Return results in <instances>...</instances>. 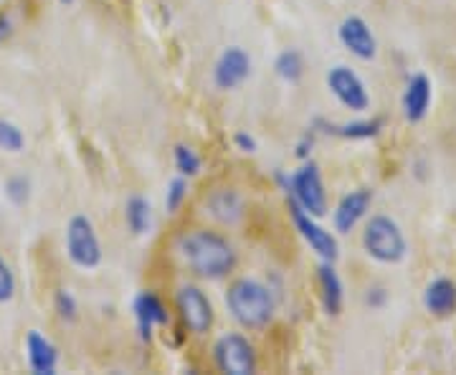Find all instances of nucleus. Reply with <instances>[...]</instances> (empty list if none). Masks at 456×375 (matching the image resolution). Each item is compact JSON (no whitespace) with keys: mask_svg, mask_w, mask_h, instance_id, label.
I'll use <instances>...</instances> for the list:
<instances>
[{"mask_svg":"<svg viewBox=\"0 0 456 375\" xmlns=\"http://www.w3.org/2000/svg\"><path fill=\"white\" fill-rule=\"evenodd\" d=\"M180 257L203 279H224L236 266V251L216 231L198 229L183 233L178 241Z\"/></svg>","mask_w":456,"mask_h":375,"instance_id":"obj_1","label":"nucleus"},{"mask_svg":"<svg viewBox=\"0 0 456 375\" xmlns=\"http://www.w3.org/2000/svg\"><path fill=\"white\" fill-rule=\"evenodd\" d=\"M226 307L231 317L246 330H261L274 317L272 292L256 279H236L228 287Z\"/></svg>","mask_w":456,"mask_h":375,"instance_id":"obj_2","label":"nucleus"},{"mask_svg":"<svg viewBox=\"0 0 456 375\" xmlns=\"http://www.w3.org/2000/svg\"><path fill=\"white\" fill-rule=\"evenodd\" d=\"M362 246L368 257H373L380 264H398L408 254L406 236L391 216H373L368 221L362 231Z\"/></svg>","mask_w":456,"mask_h":375,"instance_id":"obj_3","label":"nucleus"},{"mask_svg":"<svg viewBox=\"0 0 456 375\" xmlns=\"http://www.w3.org/2000/svg\"><path fill=\"white\" fill-rule=\"evenodd\" d=\"M66 254L82 269H97L102 261V244H99L94 224L86 216H74L66 226Z\"/></svg>","mask_w":456,"mask_h":375,"instance_id":"obj_4","label":"nucleus"},{"mask_svg":"<svg viewBox=\"0 0 456 375\" xmlns=\"http://www.w3.org/2000/svg\"><path fill=\"white\" fill-rule=\"evenodd\" d=\"M213 358H216V365L221 373L251 375L256 371L254 345L248 343L244 335H236V332L218 338V343L213 345Z\"/></svg>","mask_w":456,"mask_h":375,"instance_id":"obj_5","label":"nucleus"},{"mask_svg":"<svg viewBox=\"0 0 456 375\" xmlns=\"http://www.w3.org/2000/svg\"><path fill=\"white\" fill-rule=\"evenodd\" d=\"M289 191L292 198L305 208V211L320 218L327 213V193L325 185H322V175H320V167L314 163L302 165L297 173L292 175L289 183Z\"/></svg>","mask_w":456,"mask_h":375,"instance_id":"obj_6","label":"nucleus"},{"mask_svg":"<svg viewBox=\"0 0 456 375\" xmlns=\"http://www.w3.org/2000/svg\"><path fill=\"white\" fill-rule=\"evenodd\" d=\"M327 86L342 107H347L350 112H365L370 107V94L350 66H332L327 74Z\"/></svg>","mask_w":456,"mask_h":375,"instance_id":"obj_7","label":"nucleus"},{"mask_svg":"<svg viewBox=\"0 0 456 375\" xmlns=\"http://www.w3.org/2000/svg\"><path fill=\"white\" fill-rule=\"evenodd\" d=\"M175 305H178L183 325L188 327L193 335H206L213 327L211 302H208V297L200 292L198 287H193V284L180 287L178 297H175Z\"/></svg>","mask_w":456,"mask_h":375,"instance_id":"obj_8","label":"nucleus"},{"mask_svg":"<svg viewBox=\"0 0 456 375\" xmlns=\"http://www.w3.org/2000/svg\"><path fill=\"white\" fill-rule=\"evenodd\" d=\"M289 211H292V221L297 231L302 233V239L307 241V244L322 257L325 261H335L338 259V239L325 231L317 221H314V216L305 211L294 198H289Z\"/></svg>","mask_w":456,"mask_h":375,"instance_id":"obj_9","label":"nucleus"},{"mask_svg":"<svg viewBox=\"0 0 456 375\" xmlns=\"http://www.w3.org/2000/svg\"><path fill=\"white\" fill-rule=\"evenodd\" d=\"M251 74V59L244 49L231 46L221 53V59L216 61L213 69V82L218 89H236L248 79Z\"/></svg>","mask_w":456,"mask_h":375,"instance_id":"obj_10","label":"nucleus"},{"mask_svg":"<svg viewBox=\"0 0 456 375\" xmlns=\"http://www.w3.org/2000/svg\"><path fill=\"white\" fill-rule=\"evenodd\" d=\"M340 36L342 46L350 51L353 56H358L362 61H370L378 53V41H375V33L370 31V26L362 20L360 16H347L340 23Z\"/></svg>","mask_w":456,"mask_h":375,"instance_id":"obj_11","label":"nucleus"},{"mask_svg":"<svg viewBox=\"0 0 456 375\" xmlns=\"http://www.w3.org/2000/svg\"><path fill=\"white\" fill-rule=\"evenodd\" d=\"M370 203H373V191L370 188H358V191L347 193L335 208V231L350 233L365 218Z\"/></svg>","mask_w":456,"mask_h":375,"instance_id":"obj_12","label":"nucleus"},{"mask_svg":"<svg viewBox=\"0 0 456 375\" xmlns=\"http://www.w3.org/2000/svg\"><path fill=\"white\" fill-rule=\"evenodd\" d=\"M134 317H137V330H140V338L150 343L152 338V330L158 325H167V310L160 302V297L152 292H140L134 299Z\"/></svg>","mask_w":456,"mask_h":375,"instance_id":"obj_13","label":"nucleus"},{"mask_svg":"<svg viewBox=\"0 0 456 375\" xmlns=\"http://www.w3.org/2000/svg\"><path fill=\"white\" fill-rule=\"evenodd\" d=\"M431 107V82L426 74H413L403 92V115L408 122H421Z\"/></svg>","mask_w":456,"mask_h":375,"instance_id":"obj_14","label":"nucleus"},{"mask_svg":"<svg viewBox=\"0 0 456 375\" xmlns=\"http://www.w3.org/2000/svg\"><path fill=\"white\" fill-rule=\"evenodd\" d=\"M26 353H28V365L36 375H53L56 373V363L59 353L51 340H46L38 330H31L26 335Z\"/></svg>","mask_w":456,"mask_h":375,"instance_id":"obj_15","label":"nucleus"},{"mask_svg":"<svg viewBox=\"0 0 456 375\" xmlns=\"http://www.w3.org/2000/svg\"><path fill=\"white\" fill-rule=\"evenodd\" d=\"M424 307L434 317H452L456 312V284L452 279H434L424 292Z\"/></svg>","mask_w":456,"mask_h":375,"instance_id":"obj_16","label":"nucleus"},{"mask_svg":"<svg viewBox=\"0 0 456 375\" xmlns=\"http://www.w3.org/2000/svg\"><path fill=\"white\" fill-rule=\"evenodd\" d=\"M206 206H208L213 218L221 221V224H236L244 216V200L231 188H221V191L211 193V198L206 200Z\"/></svg>","mask_w":456,"mask_h":375,"instance_id":"obj_17","label":"nucleus"},{"mask_svg":"<svg viewBox=\"0 0 456 375\" xmlns=\"http://www.w3.org/2000/svg\"><path fill=\"white\" fill-rule=\"evenodd\" d=\"M317 279H320V289H322V305H325L327 314H340L342 310V281L332 266V261H322L317 269Z\"/></svg>","mask_w":456,"mask_h":375,"instance_id":"obj_18","label":"nucleus"},{"mask_svg":"<svg viewBox=\"0 0 456 375\" xmlns=\"http://www.w3.org/2000/svg\"><path fill=\"white\" fill-rule=\"evenodd\" d=\"M125 218H127V226L134 236H142L150 231L152 224V211H150V203L142 196H132L125 206Z\"/></svg>","mask_w":456,"mask_h":375,"instance_id":"obj_19","label":"nucleus"},{"mask_svg":"<svg viewBox=\"0 0 456 375\" xmlns=\"http://www.w3.org/2000/svg\"><path fill=\"white\" fill-rule=\"evenodd\" d=\"M274 69H277V74L284 79V82H299L302 79V74H305V61H302V53L294 49L281 51L277 56V61H274Z\"/></svg>","mask_w":456,"mask_h":375,"instance_id":"obj_20","label":"nucleus"},{"mask_svg":"<svg viewBox=\"0 0 456 375\" xmlns=\"http://www.w3.org/2000/svg\"><path fill=\"white\" fill-rule=\"evenodd\" d=\"M383 127L380 119H373V122H350V125H340V127H330L332 135H340V137H350V140H368V137H375Z\"/></svg>","mask_w":456,"mask_h":375,"instance_id":"obj_21","label":"nucleus"},{"mask_svg":"<svg viewBox=\"0 0 456 375\" xmlns=\"http://www.w3.org/2000/svg\"><path fill=\"white\" fill-rule=\"evenodd\" d=\"M26 147V135L23 130L8 122V119H0V150L5 152H20Z\"/></svg>","mask_w":456,"mask_h":375,"instance_id":"obj_22","label":"nucleus"},{"mask_svg":"<svg viewBox=\"0 0 456 375\" xmlns=\"http://www.w3.org/2000/svg\"><path fill=\"white\" fill-rule=\"evenodd\" d=\"M5 198L13 203V206H26L28 198H31V180L23 178V175H13L5 183Z\"/></svg>","mask_w":456,"mask_h":375,"instance_id":"obj_23","label":"nucleus"},{"mask_svg":"<svg viewBox=\"0 0 456 375\" xmlns=\"http://www.w3.org/2000/svg\"><path fill=\"white\" fill-rule=\"evenodd\" d=\"M175 167H178L180 175H188V178L198 175L200 173V158L196 155V150L185 145L175 147Z\"/></svg>","mask_w":456,"mask_h":375,"instance_id":"obj_24","label":"nucleus"},{"mask_svg":"<svg viewBox=\"0 0 456 375\" xmlns=\"http://www.w3.org/2000/svg\"><path fill=\"white\" fill-rule=\"evenodd\" d=\"M53 307L59 312V317L64 320V322H74L77 320V299H74V294L69 292V289H59L56 297H53Z\"/></svg>","mask_w":456,"mask_h":375,"instance_id":"obj_25","label":"nucleus"},{"mask_svg":"<svg viewBox=\"0 0 456 375\" xmlns=\"http://www.w3.org/2000/svg\"><path fill=\"white\" fill-rule=\"evenodd\" d=\"M185 193H188V185H185V180L175 178L170 185H167V196H165V206H167V211L175 213L183 206V200H185Z\"/></svg>","mask_w":456,"mask_h":375,"instance_id":"obj_26","label":"nucleus"},{"mask_svg":"<svg viewBox=\"0 0 456 375\" xmlns=\"http://www.w3.org/2000/svg\"><path fill=\"white\" fill-rule=\"evenodd\" d=\"M13 294H16V277L5 259L0 257V302H11Z\"/></svg>","mask_w":456,"mask_h":375,"instance_id":"obj_27","label":"nucleus"},{"mask_svg":"<svg viewBox=\"0 0 456 375\" xmlns=\"http://www.w3.org/2000/svg\"><path fill=\"white\" fill-rule=\"evenodd\" d=\"M233 140H236V145H239V150H241V152H254V150H256V143H254V137H248L246 132H239V135H236Z\"/></svg>","mask_w":456,"mask_h":375,"instance_id":"obj_28","label":"nucleus"},{"mask_svg":"<svg viewBox=\"0 0 456 375\" xmlns=\"http://www.w3.org/2000/svg\"><path fill=\"white\" fill-rule=\"evenodd\" d=\"M386 302V292L383 289H370V294H368V305L370 307H380Z\"/></svg>","mask_w":456,"mask_h":375,"instance_id":"obj_29","label":"nucleus"},{"mask_svg":"<svg viewBox=\"0 0 456 375\" xmlns=\"http://www.w3.org/2000/svg\"><path fill=\"white\" fill-rule=\"evenodd\" d=\"M8 36H11V18L3 13V16H0V44H3Z\"/></svg>","mask_w":456,"mask_h":375,"instance_id":"obj_30","label":"nucleus"},{"mask_svg":"<svg viewBox=\"0 0 456 375\" xmlns=\"http://www.w3.org/2000/svg\"><path fill=\"white\" fill-rule=\"evenodd\" d=\"M61 3H74V0H61Z\"/></svg>","mask_w":456,"mask_h":375,"instance_id":"obj_31","label":"nucleus"}]
</instances>
